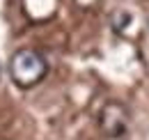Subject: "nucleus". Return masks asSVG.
<instances>
[{
  "instance_id": "2",
  "label": "nucleus",
  "mask_w": 149,
  "mask_h": 140,
  "mask_svg": "<svg viewBox=\"0 0 149 140\" xmlns=\"http://www.w3.org/2000/svg\"><path fill=\"white\" fill-rule=\"evenodd\" d=\"M129 122H131L129 108L124 104H117V101H108L99 113V126L108 138H122L129 131Z\"/></svg>"
},
{
  "instance_id": "1",
  "label": "nucleus",
  "mask_w": 149,
  "mask_h": 140,
  "mask_svg": "<svg viewBox=\"0 0 149 140\" xmlns=\"http://www.w3.org/2000/svg\"><path fill=\"white\" fill-rule=\"evenodd\" d=\"M46 71H48V64H46L44 55L35 48H19L9 60V76L23 90L39 85L44 80Z\"/></svg>"
}]
</instances>
